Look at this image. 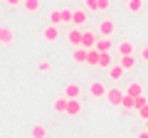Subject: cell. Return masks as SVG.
Listing matches in <instances>:
<instances>
[{
    "instance_id": "cell-16",
    "label": "cell",
    "mask_w": 148,
    "mask_h": 138,
    "mask_svg": "<svg viewBox=\"0 0 148 138\" xmlns=\"http://www.w3.org/2000/svg\"><path fill=\"white\" fill-rule=\"evenodd\" d=\"M72 62H77V64H86V49L74 47V52H72Z\"/></svg>"
},
{
    "instance_id": "cell-12",
    "label": "cell",
    "mask_w": 148,
    "mask_h": 138,
    "mask_svg": "<svg viewBox=\"0 0 148 138\" xmlns=\"http://www.w3.org/2000/svg\"><path fill=\"white\" fill-rule=\"evenodd\" d=\"M133 104H136V96H123V101H121V113L123 116H128V113L133 111Z\"/></svg>"
},
{
    "instance_id": "cell-17",
    "label": "cell",
    "mask_w": 148,
    "mask_h": 138,
    "mask_svg": "<svg viewBox=\"0 0 148 138\" xmlns=\"http://www.w3.org/2000/svg\"><path fill=\"white\" fill-rule=\"evenodd\" d=\"M22 8L32 15V12H37L40 8H42V0H22Z\"/></svg>"
},
{
    "instance_id": "cell-23",
    "label": "cell",
    "mask_w": 148,
    "mask_h": 138,
    "mask_svg": "<svg viewBox=\"0 0 148 138\" xmlns=\"http://www.w3.org/2000/svg\"><path fill=\"white\" fill-rule=\"evenodd\" d=\"M128 12H133V15H136V12H141L143 10V0H128Z\"/></svg>"
},
{
    "instance_id": "cell-27",
    "label": "cell",
    "mask_w": 148,
    "mask_h": 138,
    "mask_svg": "<svg viewBox=\"0 0 148 138\" xmlns=\"http://www.w3.org/2000/svg\"><path fill=\"white\" fill-rule=\"evenodd\" d=\"M111 8V0H96V12H106Z\"/></svg>"
},
{
    "instance_id": "cell-19",
    "label": "cell",
    "mask_w": 148,
    "mask_h": 138,
    "mask_svg": "<svg viewBox=\"0 0 148 138\" xmlns=\"http://www.w3.org/2000/svg\"><path fill=\"white\" fill-rule=\"evenodd\" d=\"M119 64H121V67L128 72V69H133V67H136V57H133V54H126V57H121V59H119Z\"/></svg>"
},
{
    "instance_id": "cell-1",
    "label": "cell",
    "mask_w": 148,
    "mask_h": 138,
    "mask_svg": "<svg viewBox=\"0 0 148 138\" xmlns=\"http://www.w3.org/2000/svg\"><path fill=\"white\" fill-rule=\"evenodd\" d=\"M96 32H91V30H84V35H82V49H86V52H89V49H94L96 47Z\"/></svg>"
},
{
    "instance_id": "cell-10",
    "label": "cell",
    "mask_w": 148,
    "mask_h": 138,
    "mask_svg": "<svg viewBox=\"0 0 148 138\" xmlns=\"http://www.w3.org/2000/svg\"><path fill=\"white\" fill-rule=\"evenodd\" d=\"M42 37L47 40V42H57V40H59V30H57V25H47V27H45V32H42Z\"/></svg>"
},
{
    "instance_id": "cell-11",
    "label": "cell",
    "mask_w": 148,
    "mask_h": 138,
    "mask_svg": "<svg viewBox=\"0 0 148 138\" xmlns=\"http://www.w3.org/2000/svg\"><path fill=\"white\" fill-rule=\"evenodd\" d=\"M12 40H15L12 27H0V44H12Z\"/></svg>"
},
{
    "instance_id": "cell-7",
    "label": "cell",
    "mask_w": 148,
    "mask_h": 138,
    "mask_svg": "<svg viewBox=\"0 0 148 138\" xmlns=\"http://www.w3.org/2000/svg\"><path fill=\"white\" fill-rule=\"evenodd\" d=\"M64 96H67V99H82V86L77 84V81H69V84L64 86Z\"/></svg>"
},
{
    "instance_id": "cell-22",
    "label": "cell",
    "mask_w": 148,
    "mask_h": 138,
    "mask_svg": "<svg viewBox=\"0 0 148 138\" xmlns=\"http://www.w3.org/2000/svg\"><path fill=\"white\" fill-rule=\"evenodd\" d=\"M111 64H114V59H111V54H109V52H99V67L109 69Z\"/></svg>"
},
{
    "instance_id": "cell-21",
    "label": "cell",
    "mask_w": 148,
    "mask_h": 138,
    "mask_svg": "<svg viewBox=\"0 0 148 138\" xmlns=\"http://www.w3.org/2000/svg\"><path fill=\"white\" fill-rule=\"evenodd\" d=\"M72 15H74V10L62 8V10H59V20H62V25H72Z\"/></svg>"
},
{
    "instance_id": "cell-29",
    "label": "cell",
    "mask_w": 148,
    "mask_h": 138,
    "mask_svg": "<svg viewBox=\"0 0 148 138\" xmlns=\"http://www.w3.org/2000/svg\"><path fill=\"white\" fill-rule=\"evenodd\" d=\"M40 72H49V62L45 59V62H40Z\"/></svg>"
},
{
    "instance_id": "cell-15",
    "label": "cell",
    "mask_w": 148,
    "mask_h": 138,
    "mask_svg": "<svg viewBox=\"0 0 148 138\" xmlns=\"http://www.w3.org/2000/svg\"><path fill=\"white\" fill-rule=\"evenodd\" d=\"M111 47H114L111 37H101V40H96V47L94 49H99V52H111Z\"/></svg>"
},
{
    "instance_id": "cell-30",
    "label": "cell",
    "mask_w": 148,
    "mask_h": 138,
    "mask_svg": "<svg viewBox=\"0 0 148 138\" xmlns=\"http://www.w3.org/2000/svg\"><path fill=\"white\" fill-rule=\"evenodd\" d=\"M20 3H22V0H5V5H10V8H17Z\"/></svg>"
},
{
    "instance_id": "cell-32",
    "label": "cell",
    "mask_w": 148,
    "mask_h": 138,
    "mask_svg": "<svg viewBox=\"0 0 148 138\" xmlns=\"http://www.w3.org/2000/svg\"><path fill=\"white\" fill-rule=\"evenodd\" d=\"M141 57H143V59H146V62H148V44H146V47H143V54H141Z\"/></svg>"
},
{
    "instance_id": "cell-5",
    "label": "cell",
    "mask_w": 148,
    "mask_h": 138,
    "mask_svg": "<svg viewBox=\"0 0 148 138\" xmlns=\"http://www.w3.org/2000/svg\"><path fill=\"white\" fill-rule=\"evenodd\" d=\"M86 20H89V10H84V8H82V10H74V15H72V25L74 27H84L86 25Z\"/></svg>"
},
{
    "instance_id": "cell-20",
    "label": "cell",
    "mask_w": 148,
    "mask_h": 138,
    "mask_svg": "<svg viewBox=\"0 0 148 138\" xmlns=\"http://www.w3.org/2000/svg\"><path fill=\"white\" fill-rule=\"evenodd\" d=\"M86 64L89 67H99V49H89L86 52Z\"/></svg>"
},
{
    "instance_id": "cell-4",
    "label": "cell",
    "mask_w": 148,
    "mask_h": 138,
    "mask_svg": "<svg viewBox=\"0 0 148 138\" xmlns=\"http://www.w3.org/2000/svg\"><path fill=\"white\" fill-rule=\"evenodd\" d=\"M114 30H116V22L111 20V17H106V20L99 22V35H101V37H111Z\"/></svg>"
},
{
    "instance_id": "cell-35",
    "label": "cell",
    "mask_w": 148,
    "mask_h": 138,
    "mask_svg": "<svg viewBox=\"0 0 148 138\" xmlns=\"http://www.w3.org/2000/svg\"><path fill=\"white\" fill-rule=\"evenodd\" d=\"M146 131H148V128H146Z\"/></svg>"
},
{
    "instance_id": "cell-28",
    "label": "cell",
    "mask_w": 148,
    "mask_h": 138,
    "mask_svg": "<svg viewBox=\"0 0 148 138\" xmlns=\"http://www.w3.org/2000/svg\"><path fill=\"white\" fill-rule=\"evenodd\" d=\"M84 10H89V12H96V0H84Z\"/></svg>"
},
{
    "instance_id": "cell-25",
    "label": "cell",
    "mask_w": 148,
    "mask_h": 138,
    "mask_svg": "<svg viewBox=\"0 0 148 138\" xmlns=\"http://www.w3.org/2000/svg\"><path fill=\"white\" fill-rule=\"evenodd\" d=\"M143 106H148V96H136V104H133V109H136V111H141Z\"/></svg>"
},
{
    "instance_id": "cell-31",
    "label": "cell",
    "mask_w": 148,
    "mask_h": 138,
    "mask_svg": "<svg viewBox=\"0 0 148 138\" xmlns=\"http://www.w3.org/2000/svg\"><path fill=\"white\" fill-rule=\"evenodd\" d=\"M138 113H141L143 118H148V106H143V109H141V111H138Z\"/></svg>"
},
{
    "instance_id": "cell-34",
    "label": "cell",
    "mask_w": 148,
    "mask_h": 138,
    "mask_svg": "<svg viewBox=\"0 0 148 138\" xmlns=\"http://www.w3.org/2000/svg\"><path fill=\"white\" fill-rule=\"evenodd\" d=\"M143 3H148V0H143Z\"/></svg>"
},
{
    "instance_id": "cell-6",
    "label": "cell",
    "mask_w": 148,
    "mask_h": 138,
    "mask_svg": "<svg viewBox=\"0 0 148 138\" xmlns=\"http://www.w3.org/2000/svg\"><path fill=\"white\" fill-rule=\"evenodd\" d=\"M82 35H84V30H79V27H72V30L67 32V42L72 44V47H82Z\"/></svg>"
},
{
    "instance_id": "cell-8",
    "label": "cell",
    "mask_w": 148,
    "mask_h": 138,
    "mask_svg": "<svg viewBox=\"0 0 148 138\" xmlns=\"http://www.w3.org/2000/svg\"><path fill=\"white\" fill-rule=\"evenodd\" d=\"M123 74H126V69H123L121 64H111V67H109V79L111 81H121Z\"/></svg>"
},
{
    "instance_id": "cell-9",
    "label": "cell",
    "mask_w": 148,
    "mask_h": 138,
    "mask_svg": "<svg viewBox=\"0 0 148 138\" xmlns=\"http://www.w3.org/2000/svg\"><path fill=\"white\" fill-rule=\"evenodd\" d=\"M82 101L79 99H69V104H67V116H79L82 113Z\"/></svg>"
},
{
    "instance_id": "cell-24",
    "label": "cell",
    "mask_w": 148,
    "mask_h": 138,
    "mask_svg": "<svg viewBox=\"0 0 148 138\" xmlns=\"http://www.w3.org/2000/svg\"><path fill=\"white\" fill-rule=\"evenodd\" d=\"M119 52H121V57L133 54V44H131V42H121V44H119Z\"/></svg>"
},
{
    "instance_id": "cell-3",
    "label": "cell",
    "mask_w": 148,
    "mask_h": 138,
    "mask_svg": "<svg viewBox=\"0 0 148 138\" xmlns=\"http://www.w3.org/2000/svg\"><path fill=\"white\" fill-rule=\"evenodd\" d=\"M123 96H126V91H121V89H109L106 91V101H109L111 106H121Z\"/></svg>"
},
{
    "instance_id": "cell-2",
    "label": "cell",
    "mask_w": 148,
    "mask_h": 138,
    "mask_svg": "<svg viewBox=\"0 0 148 138\" xmlns=\"http://www.w3.org/2000/svg\"><path fill=\"white\" fill-rule=\"evenodd\" d=\"M106 91H109V89H106L101 81H96V79L89 84V94H91V99H106Z\"/></svg>"
},
{
    "instance_id": "cell-13",
    "label": "cell",
    "mask_w": 148,
    "mask_h": 138,
    "mask_svg": "<svg viewBox=\"0 0 148 138\" xmlns=\"http://www.w3.org/2000/svg\"><path fill=\"white\" fill-rule=\"evenodd\" d=\"M67 104H69V99H67V96H59V99H54L52 109H54L57 113H67Z\"/></svg>"
},
{
    "instance_id": "cell-18",
    "label": "cell",
    "mask_w": 148,
    "mask_h": 138,
    "mask_svg": "<svg viewBox=\"0 0 148 138\" xmlns=\"http://www.w3.org/2000/svg\"><path fill=\"white\" fill-rule=\"evenodd\" d=\"M126 94H128V96H141V94H143V84H138V81H131V84L126 86Z\"/></svg>"
},
{
    "instance_id": "cell-26",
    "label": "cell",
    "mask_w": 148,
    "mask_h": 138,
    "mask_svg": "<svg viewBox=\"0 0 148 138\" xmlns=\"http://www.w3.org/2000/svg\"><path fill=\"white\" fill-rule=\"evenodd\" d=\"M47 20H49V25H62V20H59V10H52V12H49V15H47Z\"/></svg>"
},
{
    "instance_id": "cell-33",
    "label": "cell",
    "mask_w": 148,
    "mask_h": 138,
    "mask_svg": "<svg viewBox=\"0 0 148 138\" xmlns=\"http://www.w3.org/2000/svg\"><path fill=\"white\" fill-rule=\"evenodd\" d=\"M136 138H148V131H143V133H138Z\"/></svg>"
},
{
    "instance_id": "cell-14",
    "label": "cell",
    "mask_w": 148,
    "mask_h": 138,
    "mask_svg": "<svg viewBox=\"0 0 148 138\" xmlns=\"http://www.w3.org/2000/svg\"><path fill=\"white\" fill-rule=\"evenodd\" d=\"M30 136H32V138H47V126H42V123H35V126L30 128Z\"/></svg>"
}]
</instances>
